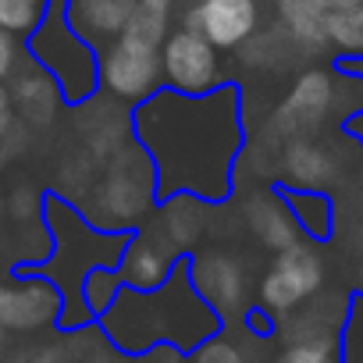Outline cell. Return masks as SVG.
Wrapping results in <instances>:
<instances>
[{
  "label": "cell",
  "instance_id": "cell-1",
  "mask_svg": "<svg viewBox=\"0 0 363 363\" xmlns=\"http://www.w3.org/2000/svg\"><path fill=\"white\" fill-rule=\"evenodd\" d=\"M29 54L40 72H47L68 104H82L100 89L96 65L100 50L75 33L68 22V0H47V11L40 26L29 33Z\"/></svg>",
  "mask_w": 363,
  "mask_h": 363
},
{
  "label": "cell",
  "instance_id": "cell-2",
  "mask_svg": "<svg viewBox=\"0 0 363 363\" xmlns=\"http://www.w3.org/2000/svg\"><path fill=\"white\" fill-rule=\"evenodd\" d=\"M160 75L171 93L182 96H207L221 89V61L218 47H211L193 29H174L160 43Z\"/></svg>",
  "mask_w": 363,
  "mask_h": 363
},
{
  "label": "cell",
  "instance_id": "cell-3",
  "mask_svg": "<svg viewBox=\"0 0 363 363\" xmlns=\"http://www.w3.org/2000/svg\"><path fill=\"white\" fill-rule=\"evenodd\" d=\"M96 79L111 96L143 104L153 93H160V86H164L160 50H150V47H139V43H128V40L118 36L100 50Z\"/></svg>",
  "mask_w": 363,
  "mask_h": 363
},
{
  "label": "cell",
  "instance_id": "cell-4",
  "mask_svg": "<svg viewBox=\"0 0 363 363\" xmlns=\"http://www.w3.org/2000/svg\"><path fill=\"white\" fill-rule=\"evenodd\" d=\"M320 260L310 246H299L292 242L289 250H278L271 271L264 274L260 281V303L271 310V313H289L296 310L306 296H313L320 289Z\"/></svg>",
  "mask_w": 363,
  "mask_h": 363
},
{
  "label": "cell",
  "instance_id": "cell-5",
  "mask_svg": "<svg viewBox=\"0 0 363 363\" xmlns=\"http://www.w3.org/2000/svg\"><path fill=\"white\" fill-rule=\"evenodd\" d=\"M260 26V0H196L186 11V26L200 33L218 50H235L257 36Z\"/></svg>",
  "mask_w": 363,
  "mask_h": 363
},
{
  "label": "cell",
  "instance_id": "cell-6",
  "mask_svg": "<svg viewBox=\"0 0 363 363\" xmlns=\"http://www.w3.org/2000/svg\"><path fill=\"white\" fill-rule=\"evenodd\" d=\"M186 278L214 317H232L246 303V271L232 253L193 257L186 264Z\"/></svg>",
  "mask_w": 363,
  "mask_h": 363
},
{
  "label": "cell",
  "instance_id": "cell-7",
  "mask_svg": "<svg viewBox=\"0 0 363 363\" xmlns=\"http://www.w3.org/2000/svg\"><path fill=\"white\" fill-rule=\"evenodd\" d=\"M61 313V292L43 281H11L0 285V328L4 331H40Z\"/></svg>",
  "mask_w": 363,
  "mask_h": 363
},
{
  "label": "cell",
  "instance_id": "cell-8",
  "mask_svg": "<svg viewBox=\"0 0 363 363\" xmlns=\"http://www.w3.org/2000/svg\"><path fill=\"white\" fill-rule=\"evenodd\" d=\"M328 107H331V75L306 72V75H299V82L292 86L285 104L278 107L274 128L289 139H303L306 132H313L324 121Z\"/></svg>",
  "mask_w": 363,
  "mask_h": 363
},
{
  "label": "cell",
  "instance_id": "cell-9",
  "mask_svg": "<svg viewBox=\"0 0 363 363\" xmlns=\"http://www.w3.org/2000/svg\"><path fill=\"white\" fill-rule=\"evenodd\" d=\"M171 271H174V253L160 239L132 235L125 242L118 278L128 292H157L171 281Z\"/></svg>",
  "mask_w": 363,
  "mask_h": 363
},
{
  "label": "cell",
  "instance_id": "cell-10",
  "mask_svg": "<svg viewBox=\"0 0 363 363\" xmlns=\"http://www.w3.org/2000/svg\"><path fill=\"white\" fill-rule=\"evenodd\" d=\"M96 203H100L104 218H111V221H135V218L146 214V207H150V189L139 186L135 164H125V157H121V160L111 167L107 182L96 189ZM111 221H107V225H111Z\"/></svg>",
  "mask_w": 363,
  "mask_h": 363
},
{
  "label": "cell",
  "instance_id": "cell-11",
  "mask_svg": "<svg viewBox=\"0 0 363 363\" xmlns=\"http://www.w3.org/2000/svg\"><path fill=\"white\" fill-rule=\"evenodd\" d=\"M132 8H135V0H68V22L89 43L96 40L111 43L121 36Z\"/></svg>",
  "mask_w": 363,
  "mask_h": 363
},
{
  "label": "cell",
  "instance_id": "cell-12",
  "mask_svg": "<svg viewBox=\"0 0 363 363\" xmlns=\"http://www.w3.org/2000/svg\"><path fill=\"white\" fill-rule=\"evenodd\" d=\"M278 22L281 33L292 40V47L317 54L328 47V15L313 0H278Z\"/></svg>",
  "mask_w": 363,
  "mask_h": 363
},
{
  "label": "cell",
  "instance_id": "cell-13",
  "mask_svg": "<svg viewBox=\"0 0 363 363\" xmlns=\"http://www.w3.org/2000/svg\"><path fill=\"white\" fill-rule=\"evenodd\" d=\"M246 221H250L253 235L260 242H267L271 250H289L296 242V235H299V225H296L292 211L281 200H274V196L250 200L246 203Z\"/></svg>",
  "mask_w": 363,
  "mask_h": 363
},
{
  "label": "cell",
  "instance_id": "cell-14",
  "mask_svg": "<svg viewBox=\"0 0 363 363\" xmlns=\"http://www.w3.org/2000/svg\"><path fill=\"white\" fill-rule=\"evenodd\" d=\"M281 171H285V178H289V186H296V189H317V186H324V182L335 174V164H331V157H328L317 143H310V139H292V143L285 146Z\"/></svg>",
  "mask_w": 363,
  "mask_h": 363
},
{
  "label": "cell",
  "instance_id": "cell-15",
  "mask_svg": "<svg viewBox=\"0 0 363 363\" xmlns=\"http://www.w3.org/2000/svg\"><path fill=\"white\" fill-rule=\"evenodd\" d=\"M203 232V200L196 196H171V203L164 207V225H160V242L178 253L200 239Z\"/></svg>",
  "mask_w": 363,
  "mask_h": 363
},
{
  "label": "cell",
  "instance_id": "cell-16",
  "mask_svg": "<svg viewBox=\"0 0 363 363\" xmlns=\"http://www.w3.org/2000/svg\"><path fill=\"white\" fill-rule=\"evenodd\" d=\"M57 100H61V93H57L54 79L47 72H40V68L33 75L22 72V79L15 86V96H11L15 111H22V118L36 121V125H43V121H50L57 114Z\"/></svg>",
  "mask_w": 363,
  "mask_h": 363
},
{
  "label": "cell",
  "instance_id": "cell-17",
  "mask_svg": "<svg viewBox=\"0 0 363 363\" xmlns=\"http://www.w3.org/2000/svg\"><path fill=\"white\" fill-rule=\"evenodd\" d=\"M167 26H171V8H160L153 0H135V8L121 29V40L160 50V43L167 40Z\"/></svg>",
  "mask_w": 363,
  "mask_h": 363
},
{
  "label": "cell",
  "instance_id": "cell-18",
  "mask_svg": "<svg viewBox=\"0 0 363 363\" xmlns=\"http://www.w3.org/2000/svg\"><path fill=\"white\" fill-rule=\"evenodd\" d=\"M121 278H118V271H111V267H93L89 274H86V281H82V303L89 306V313H107L114 303H118V296H121Z\"/></svg>",
  "mask_w": 363,
  "mask_h": 363
},
{
  "label": "cell",
  "instance_id": "cell-19",
  "mask_svg": "<svg viewBox=\"0 0 363 363\" xmlns=\"http://www.w3.org/2000/svg\"><path fill=\"white\" fill-rule=\"evenodd\" d=\"M328 43L345 54H363V4L328 15Z\"/></svg>",
  "mask_w": 363,
  "mask_h": 363
},
{
  "label": "cell",
  "instance_id": "cell-20",
  "mask_svg": "<svg viewBox=\"0 0 363 363\" xmlns=\"http://www.w3.org/2000/svg\"><path fill=\"white\" fill-rule=\"evenodd\" d=\"M47 11V0H0V29L29 36Z\"/></svg>",
  "mask_w": 363,
  "mask_h": 363
},
{
  "label": "cell",
  "instance_id": "cell-21",
  "mask_svg": "<svg viewBox=\"0 0 363 363\" xmlns=\"http://www.w3.org/2000/svg\"><path fill=\"white\" fill-rule=\"evenodd\" d=\"M274 363H338V356L328 338H303V342L289 345Z\"/></svg>",
  "mask_w": 363,
  "mask_h": 363
},
{
  "label": "cell",
  "instance_id": "cell-22",
  "mask_svg": "<svg viewBox=\"0 0 363 363\" xmlns=\"http://www.w3.org/2000/svg\"><path fill=\"white\" fill-rule=\"evenodd\" d=\"M186 363H246V356H242V349H239L232 338L214 335V338L200 342Z\"/></svg>",
  "mask_w": 363,
  "mask_h": 363
},
{
  "label": "cell",
  "instance_id": "cell-23",
  "mask_svg": "<svg viewBox=\"0 0 363 363\" xmlns=\"http://www.w3.org/2000/svg\"><path fill=\"white\" fill-rule=\"evenodd\" d=\"M15 68H18V40H15V33L0 29V82L15 75Z\"/></svg>",
  "mask_w": 363,
  "mask_h": 363
},
{
  "label": "cell",
  "instance_id": "cell-24",
  "mask_svg": "<svg viewBox=\"0 0 363 363\" xmlns=\"http://www.w3.org/2000/svg\"><path fill=\"white\" fill-rule=\"evenodd\" d=\"M15 128V104H11V93L0 86V143H4Z\"/></svg>",
  "mask_w": 363,
  "mask_h": 363
},
{
  "label": "cell",
  "instance_id": "cell-25",
  "mask_svg": "<svg viewBox=\"0 0 363 363\" xmlns=\"http://www.w3.org/2000/svg\"><path fill=\"white\" fill-rule=\"evenodd\" d=\"M313 4L324 11V15H335V11H345V8H356L363 0H313Z\"/></svg>",
  "mask_w": 363,
  "mask_h": 363
},
{
  "label": "cell",
  "instance_id": "cell-26",
  "mask_svg": "<svg viewBox=\"0 0 363 363\" xmlns=\"http://www.w3.org/2000/svg\"><path fill=\"white\" fill-rule=\"evenodd\" d=\"M153 4H160V8H174L178 0H153Z\"/></svg>",
  "mask_w": 363,
  "mask_h": 363
},
{
  "label": "cell",
  "instance_id": "cell-27",
  "mask_svg": "<svg viewBox=\"0 0 363 363\" xmlns=\"http://www.w3.org/2000/svg\"><path fill=\"white\" fill-rule=\"evenodd\" d=\"M104 363H143V359H104Z\"/></svg>",
  "mask_w": 363,
  "mask_h": 363
},
{
  "label": "cell",
  "instance_id": "cell-28",
  "mask_svg": "<svg viewBox=\"0 0 363 363\" xmlns=\"http://www.w3.org/2000/svg\"><path fill=\"white\" fill-rule=\"evenodd\" d=\"M0 342H4V328H0Z\"/></svg>",
  "mask_w": 363,
  "mask_h": 363
}]
</instances>
